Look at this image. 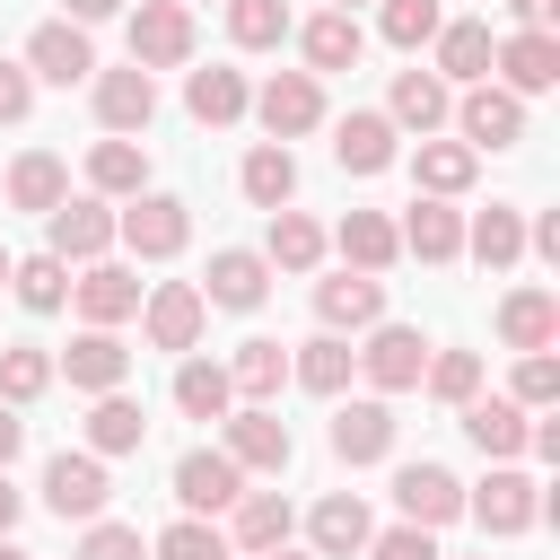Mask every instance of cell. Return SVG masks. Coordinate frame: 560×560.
Wrapping results in <instances>:
<instances>
[{"mask_svg":"<svg viewBox=\"0 0 560 560\" xmlns=\"http://www.w3.org/2000/svg\"><path fill=\"white\" fill-rule=\"evenodd\" d=\"M114 236H122L140 262H175V254L192 245V201H175V192H131V210L114 219Z\"/></svg>","mask_w":560,"mask_h":560,"instance_id":"6da1fadb","label":"cell"},{"mask_svg":"<svg viewBox=\"0 0 560 560\" xmlns=\"http://www.w3.org/2000/svg\"><path fill=\"white\" fill-rule=\"evenodd\" d=\"M192 44H201V35H192V9H184V0H140V9H131V61H140L149 79H158V70H184Z\"/></svg>","mask_w":560,"mask_h":560,"instance_id":"7a4b0ae2","label":"cell"},{"mask_svg":"<svg viewBox=\"0 0 560 560\" xmlns=\"http://www.w3.org/2000/svg\"><path fill=\"white\" fill-rule=\"evenodd\" d=\"M350 359L376 394H411L420 368H429V332L420 324H368V350H350Z\"/></svg>","mask_w":560,"mask_h":560,"instance_id":"3957f363","label":"cell"},{"mask_svg":"<svg viewBox=\"0 0 560 560\" xmlns=\"http://www.w3.org/2000/svg\"><path fill=\"white\" fill-rule=\"evenodd\" d=\"M219 429H228L219 455H228L236 472H289V455H298V438H289V420H280L271 402H245V411H228Z\"/></svg>","mask_w":560,"mask_h":560,"instance_id":"277c9868","label":"cell"},{"mask_svg":"<svg viewBox=\"0 0 560 560\" xmlns=\"http://www.w3.org/2000/svg\"><path fill=\"white\" fill-rule=\"evenodd\" d=\"M105 499H114V481H105V455H88V446L70 455V446H61V455L44 464V508H52L61 525H70V516H79V525H96V516H105Z\"/></svg>","mask_w":560,"mask_h":560,"instance_id":"5b68a950","label":"cell"},{"mask_svg":"<svg viewBox=\"0 0 560 560\" xmlns=\"http://www.w3.org/2000/svg\"><path fill=\"white\" fill-rule=\"evenodd\" d=\"M245 114H262V131L289 149L298 131H315L324 122V79H306V70H271L262 88H254V105Z\"/></svg>","mask_w":560,"mask_h":560,"instance_id":"8992f818","label":"cell"},{"mask_svg":"<svg viewBox=\"0 0 560 560\" xmlns=\"http://www.w3.org/2000/svg\"><path fill=\"white\" fill-rule=\"evenodd\" d=\"M26 79H44V88H79V79H96V44H88V26L44 18V26L26 35Z\"/></svg>","mask_w":560,"mask_h":560,"instance_id":"52a82bcc","label":"cell"},{"mask_svg":"<svg viewBox=\"0 0 560 560\" xmlns=\"http://www.w3.org/2000/svg\"><path fill=\"white\" fill-rule=\"evenodd\" d=\"M455 131H464V149H472V158H481V149H516V140H525V105H516L508 88H490V79H481V88H464V96H455Z\"/></svg>","mask_w":560,"mask_h":560,"instance_id":"ba28073f","label":"cell"},{"mask_svg":"<svg viewBox=\"0 0 560 560\" xmlns=\"http://www.w3.org/2000/svg\"><path fill=\"white\" fill-rule=\"evenodd\" d=\"M105 245H114V210L96 192H79V201H61L44 219V254L52 262H105Z\"/></svg>","mask_w":560,"mask_h":560,"instance_id":"9c48e42d","label":"cell"},{"mask_svg":"<svg viewBox=\"0 0 560 560\" xmlns=\"http://www.w3.org/2000/svg\"><path fill=\"white\" fill-rule=\"evenodd\" d=\"M96 122H105L114 140L149 131V122H158V79H149L140 61H122V70H96Z\"/></svg>","mask_w":560,"mask_h":560,"instance_id":"30bf717a","label":"cell"},{"mask_svg":"<svg viewBox=\"0 0 560 560\" xmlns=\"http://www.w3.org/2000/svg\"><path fill=\"white\" fill-rule=\"evenodd\" d=\"M201 324H210V306H201V289H192V280H158V289H149V306H140L149 350H192V341H201Z\"/></svg>","mask_w":560,"mask_h":560,"instance_id":"8fae6325","label":"cell"},{"mask_svg":"<svg viewBox=\"0 0 560 560\" xmlns=\"http://www.w3.org/2000/svg\"><path fill=\"white\" fill-rule=\"evenodd\" d=\"M464 516H481V534H525V525L542 516V490H534L516 464H499L481 490H464Z\"/></svg>","mask_w":560,"mask_h":560,"instance_id":"7c38bea8","label":"cell"},{"mask_svg":"<svg viewBox=\"0 0 560 560\" xmlns=\"http://www.w3.org/2000/svg\"><path fill=\"white\" fill-rule=\"evenodd\" d=\"M490 70H499V88L525 105V96L560 88V35H508V44H490Z\"/></svg>","mask_w":560,"mask_h":560,"instance_id":"4fadbf2b","label":"cell"},{"mask_svg":"<svg viewBox=\"0 0 560 560\" xmlns=\"http://www.w3.org/2000/svg\"><path fill=\"white\" fill-rule=\"evenodd\" d=\"M271 298V262L245 254V245H219L210 254V280H201V306H228V315H254Z\"/></svg>","mask_w":560,"mask_h":560,"instance_id":"5bb4252c","label":"cell"},{"mask_svg":"<svg viewBox=\"0 0 560 560\" xmlns=\"http://www.w3.org/2000/svg\"><path fill=\"white\" fill-rule=\"evenodd\" d=\"M70 306L88 315V332H114L122 315H140V271H122V262H88V271L70 280Z\"/></svg>","mask_w":560,"mask_h":560,"instance_id":"9a60e30c","label":"cell"},{"mask_svg":"<svg viewBox=\"0 0 560 560\" xmlns=\"http://www.w3.org/2000/svg\"><path fill=\"white\" fill-rule=\"evenodd\" d=\"M315 315H324V332H368V324H385V280L332 271V280H315Z\"/></svg>","mask_w":560,"mask_h":560,"instance_id":"2e32d148","label":"cell"},{"mask_svg":"<svg viewBox=\"0 0 560 560\" xmlns=\"http://www.w3.org/2000/svg\"><path fill=\"white\" fill-rule=\"evenodd\" d=\"M394 429H402V420H394L385 394L341 402V411H332V455H341V464H385V455H394Z\"/></svg>","mask_w":560,"mask_h":560,"instance_id":"e0dca14e","label":"cell"},{"mask_svg":"<svg viewBox=\"0 0 560 560\" xmlns=\"http://www.w3.org/2000/svg\"><path fill=\"white\" fill-rule=\"evenodd\" d=\"M236 490H245V472H236L219 446L175 455V499H184V516H219V508H236Z\"/></svg>","mask_w":560,"mask_h":560,"instance_id":"ac0fdd59","label":"cell"},{"mask_svg":"<svg viewBox=\"0 0 560 560\" xmlns=\"http://www.w3.org/2000/svg\"><path fill=\"white\" fill-rule=\"evenodd\" d=\"M394 508H402V525H455L464 516V481L446 464H402L394 472Z\"/></svg>","mask_w":560,"mask_h":560,"instance_id":"d6986e66","label":"cell"},{"mask_svg":"<svg viewBox=\"0 0 560 560\" xmlns=\"http://www.w3.org/2000/svg\"><path fill=\"white\" fill-rule=\"evenodd\" d=\"M446 114H455V96H446L438 70H394V88H385V122H394V131H420V140H429Z\"/></svg>","mask_w":560,"mask_h":560,"instance_id":"ffe728a7","label":"cell"},{"mask_svg":"<svg viewBox=\"0 0 560 560\" xmlns=\"http://www.w3.org/2000/svg\"><path fill=\"white\" fill-rule=\"evenodd\" d=\"M289 525H298V508H289L280 490H236V508H228V551H280Z\"/></svg>","mask_w":560,"mask_h":560,"instance_id":"44dd1931","label":"cell"},{"mask_svg":"<svg viewBox=\"0 0 560 560\" xmlns=\"http://www.w3.org/2000/svg\"><path fill=\"white\" fill-rule=\"evenodd\" d=\"M368 499L359 490H332V499H315V516H306V542H315V560H350V551H368Z\"/></svg>","mask_w":560,"mask_h":560,"instance_id":"7402d4cb","label":"cell"},{"mask_svg":"<svg viewBox=\"0 0 560 560\" xmlns=\"http://www.w3.org/2000/svg\"><path fill=\"white\" fill-rule=\"evenodd\" d=\"M245 105H254L245 70H219V61H210V70H184V114H192L201 131H228Z\"/></svg>","mask_w":560,"mask_h":560,"instance_id":"603a6c76","label":"cell"},{"mask_svg":"<svg viewBox=\"0 0 560 560\" xmlns=\"http://www.w3.org/2000/svg\"><path fill=\"white\" fill-rule=\"evenodd\" d=\"M394 236H402V254H420V262H455V254H464V210L420 192V201L402 210V228H394Z\"/></svg>","mask_w":560,"mask_h":560,"instance_id":"cb8c5ba5","label":"cell"},{"mask_svg":"<svg viewBox=\"0 0 560 560\" xmlns=\"http://www.w3.org/2000/svg\"><path fill=\"white\" fill-rule=\"evenodd\" d=\"M464 254H472L481 271H508V262H525V210H516V201H490V210H472V219H464Z\"/></svg>","mask_w":560,"mask_h":560,"instance_id":"d4e9b609","label":"cell"},{"mask_svg":"<svg viewBox=\"0 0 560 560\" xmlns=\"http://www.w3.org/2000/svg\"><path fill=\"white\" fill-rule=\"evenodd\" d=\"M298 52H306V79H324V70H359L368 35H359V18L324 9V18H306V26H298Z\"/></svg>","mask_w":560,"mask_h":560,"instance_id":"484cf974","label":"cell"},{"mask_svg":"<svg viewBox=\"0 0 560 560\" xmlns=\"http://www.w3.org/2000/svg\"><path fill=\"white\" fill-rule=\"evenodd\" d=\"M394 140H402V131H394L385 114H341V122H332L341 175H385V166H394Z\"/></svg>","mask_w":560,"mask_h":560,"instance_id":"4316f807","label":"cell"},{"mask_svg":"<svg viewBox=\"0 0 560 560\" xmlns=\"http://www.w3.org/2000/svg\"><path fill=\"white\" fill-rule=\"evenodd\" d=\"M332 245H341V262H350V271H376V280L402 262V236H394V219H385V210H350V219L332 228Z\"/></svg>","mask_w":560,"mask_h":560,"instance_id":"83f0119b","label":"cell"},{"mask_svg":"<svg viewBox=\"0 0 560 560\" xmlns=\"http://www.w3.org/2000/svg\"><path fill=\"white\" fill-rule=\"evenodd\" d=\"M499 341L508 350H551L560 341V298L551 289H508L499 298Z\"/></svg>","mask_w":560,"mask_h":560,"instance_id":"f1b7e54d","label":"cell"},{"mask_svg":"<svg viewBox=\"0 0 560 560\" xmlns=\"http://www.w3.org/2000/svg\"><path fill=\"white\" fill-rule=\"evenodd\" d=\"M61 376H70L79 394H122V376H131V350H122L114 332H79V341L61 350Z\"/></svg>","mask_w":560,"mask_h":560,"instance_id":"f546056e","label":"cell"},{"mask_svg":"<svg viewBox=\"0 0 560 560\" xmlns=\"http://www.w3.org/2000/svg\"><path fill=\"white\" fill-rule=\"evenodd\" d=\"M525 429H534V420H525V411H516L508 394H472V402H464V438H472V446H481L490 464L525 455Z\"/></svg>","mask_w":560,"mask_h":560,"instance_id":"4dcf8cb0","label":"cell"},{"mask_svg":"<svg viewBox=\"0 0 560 560\" xmlns=\"http://www.w3.org/2000/svg\"><path fill=\"white\" fill-rule=\"evenodd\" d=\"M70 201V166L52 158V149H26L18 166H9V210H35V219H52Z\"/></svg>","mask_w":560,"mask_h":560,"instance_id":"1f68e13d","label":"cell"},{"mask_svg":"<svg viewBox=\"0 0 560 560\" xmlns=\"http://www.w3.org/2000/svg\"><path fill=\"white\" fill-rule=\"evenodd\" d=\"M411 175H420V192H429V201H455V192H472L481 158H472L464 140H420V149H411Z\"/></svg>","mask_w":560,"mask_h":560,"instance_id":"d6a6232c","label":"cell"},{"mask_svg":"<svg viewBox=\"0 0 560 560\" xmlns=\"http://www.w3.org/2000/svg\"><path fill=\"white\" fill-rule=\"evenodd\" d=\"M236 184H245L254 210H289V192H298V158H289L280 140H254L245 166H236Z\"/></svg>","mask_w":560,"mask_h":560,"instance_id":"836d02e7","label":"cell"},{"mask_svg":"<svg viewBox=\"0 0 560 560\" xmlns=\"http://www.w3.org/2000/svg\"><path fill=\"white\" fill-rule=\"evenodd\" d=\"M88 184H96V201H131L149 184V149L140 140H96L88 149Z\"/></svg>","mask_w":560,"mask_h":560,"instance_id":"e575fe53","label":"cell"},{"mask_svg":"<svg viewBox=\"0 0 560 560\" xmlns=\"http://www.w3.org/2000/svg\"><path fill=\"white\" fill-rule=\"evenodd\" d=\"M438 79H464V88H481V79H490V26H481V18L438 26Z\"/></svg>","mask_w":560,"mask_h":560,"instance_id":"d590c367","label":"cell"},{"mask_svg":"<svg viewBox=\"0 0 560 560\" xmlns=\"http://www.w3.org/2000/svg\"><path fill=\"white\" fill-rule=\"evenodd\" d=\"M262 262H271V271H315V262H324V228H315L306 210H271Z\"/></svg>","mask_w":560,"mask_h":560,"instance_id":"8d00e7d4","label":"cell"},{"mask_svg":"<svg viewBox=\"0 0 560 560\" xmlns=\"http://www.w3.org/2000/svg\"><path fill=\"white\" fill-rule=\"evenodd\" d=\"M350 368H359V359H350V341H341V332H315V341H298V350H289V376H298L306 394H341V385H350Z\"/></svg>","mask_w":560,"mask_h":560,"instance_id":"74e56055","label":"cell"},{"mask_svg":"<svg viewBox=\"0 0 560 560\" xmlns=\"http://www.w3.org/2000/svg\"><path fill=\"white\" fill-rule=\"evenodd\" d=\"M175 411H184V420H228V411H236V385H228V368H210V359H184V368H175Z\"/></svg>","mask_w":560,"mask_h":560,"instance_id":"f35d334b","label":"cell"},{"mask_svg":"<svg viewBox=\"0 0 560 560\" xmlns=\"http://www.w3.org/2000/svg\"><path fill=\"white\" fill-rule=\"evenodd\" d=\"M140 438H149L140 402H131V394H96V411H88V455H140Z\"/></svg>","mask_w":560,"mask_h":560,"instance_id":"ab89813d","label":"cell"},{"mask_svg":"<svg viewBox=\"0 0 560 560\" xmlns=\"http://www.w3.org/2000/svg\"><path fill=\"white\" fill-rule=\"evenodd\" d=\"M228 385H236L245 402H271V394L289 385V350H280V341H236V359H228Z\"/></svg>","mask_w":560,"mask_h":560,"instance_id":"60d3db41","label":"cell"},{"mask_svg":"<svg viewBox=\"0 0 560 560\" xmlns=\"http://www.w3.org/2000/svg\"><path fill=\"white\" fill-rule=\"evenodd\" d=\"M9 289H18V306H26V315H52V306H70V262L26 254V262H9Z\"/></svg>","mask_w":560,"mask_h":560,"instance_id":"b9f144b4","label":"cell"},{"mask_svg":"<svg viewBox=\"0 0 560 560\" xmlns=\"http://www.w3.org/2000/svg\"><path fill=\"white\" fill-rule=\"evenodd\" d=\"M376 26H385V44H394V52H420V44H438L446 9H438V0H385V9H376Z\"/></svg>","mask_w":560,"mask_h":560,"instance_id":"7bdbcfd3","label":"cell"},{"mask_svg":"<svg viewBox=\"0 0 560 560\" xmlns=\"http://www.w3.org/2000/svg\"><path fill=\"white\" fill-rule=\"evenodd\" d=\"M44 385H52V359H44L35 341H9V350H0V402H9V411H26Z\"/></svg>","mask_w":560,"mask_h":560,"instance_id":"ee69618b","label":"cell"},{"mask_svg":"<svg viewBox=\"0 0 560 560\" xmlns=\"http://www.w3.org/2000/svg\"><path fill=\"white\" fill-rule=\"evenodd\" d=\"M420 385H429L438 402H455V411H464V402L481 394V359H472V350H429V368H420Z\"/></svg>","mask_w":560,"mask_h":560,"instance_id":"f6af8a7d","label":"cell"},{"mask_svg":"<svg viewBox=\"0 0 560 560\" xmlns=\"http://www.w3.org/2000/svg\"><path fill=\"white\" fill-rule=\"evenodd\" d=\"M228 35H236L245 52H271V44L289 35V0H228Z\"/></svg>","mask_w":560,"mask_h":560,"instance_id":"bcb514c9","label":"cell"},{"mask_svg":"<svg viewBox=\"0 0 560 560\" xmlns=\"http://www.w3.org/2000/svg\"><path fill=\"white\" fill-rule=\"evenodd\" d=\"M149 551H158V560H228V534H219V525H201V516H175Z\"/></svg>","mask_w":560,"mask_h":560,"instance_id":"7dc6e473","label":"cell"},{"mask_svg":"<svg viewBox=\"0 0 560 560\" xmlns=\"http://www.w3.org/2000/svg\"><path fill=\"white\" fill-rule=\"evenodd\" d=\"M508 402H516V411H551V402H560V359H551V350H525Z\"/></svg>","mask_w":560,"mask_h":560,"instance_id":"c3c4849f","label":"cell"},{"mask_svg":"<svg viewBox=\"0 0 560 560\" xmlns=\"http://www.w3.org/2000/svg\"><path fill=\"white\" fill-rule=\"evenodd\" d=\"M79 560H149V542H140V525H114V516H96V525L79 534Z\"/></svg>","mask_w":560,"mask_h":560,"instance_id":"681fc988","label":"cell"},{"mask_svg":"<svg viewBox=\"0 0 560 560\" xmlns=\"http://www.w3.org/2000/svg\"><path fill=\"white\" fill-rule=\"evenodd\" d=\"M368 560H438L429 525H394V534H368Z\"/></svg>","mask_w":560,"mask_h":560,"instance_id":"f907efd6","label":"cell"},{"mask_svg":"<svg viewBox=\"0 0 560 560\" xmlns=\"http://www.w3.org/2000/svg\"><path fill=\"white\" fill-rule=\"evenodd\" d=\"M35 114V79H26V61H0V122H26Z\"/></svg>","mask_w":560,"mask_h":560,"instance_id":"816d5d0a","label":"cell"},{"mask_svg":"<svg viewBox=\"0 0 560 560\" xmlns=\"http://www.w3.org/2000/svg\"><path fill=\"white\" fill-rule=\"evenodd\" d=\"M516 9V35H551V18H560V0H508Z\"/></svg>","mask_w":560,"mask_h":560,"instance_id":"f5cc1de1","label":"cell"},{"mask_svg":"<svg viewBox=\"0 0 560 560\" xmlns=\"http://www.w3.org/2000/svg\"><path fill=\"white\" fill-rule=\"evenodd\" d=\"M525 245H534V254H542V262H560V210H542V219H534V228H525Z\"/></svg>","mask_w":560,"mask_h":560,"instance_id":"db71d44e","label":"cell"},{"mask_svg":"<svg viewBox=\"0 0 560 560\" xmlns=\"http://www.w3.org/2000/svg\"><path fill=\"white\" fill-rule=\"evenodd\" d=\"M18 446H26V420H18V411H9V402H0V472H9V464H18Z\"/></svg>","mask_w":560,"mask_h":560,"instance_id":"11a10c76","label":"cell"},{"mask_svg":"<svg viewBox=\"0 0 560 560\" xmlns=\"http://www.w3.org/2000/svg\"><path fill=\"white\" fill-rule=\"evenodd\" d=\"M122 0H70V26H96V18H114Z\"/></svg>","mask_w":560,"mask_h":560,"instance_id":"9f6ffc18","label":"cell"},{"mask_svg":"<svg viewBox=\"0 0 560 560\" xmlns=\"http://www.w3.org/2000/svg\"><path fill=\"white\" fill-rule=\"evenodd\" d=\"M18 516H26V499H18V490H9V472H0V534H9Z\"/></svg>","mask_w":560,"mask_h":560,"instance_id":"6f0895ef","label":"cell"},{"mask_svg":"<svg viewBox=\"0 0 560 560\" xmlns=\"http://www.w3.org/2000/svg\"><path fill=\"white\" fill-rule=\"evenodd\" d=\"M254 560H315V551H289V542H280V551H254Z\"/></svg>","mask_w":560,"mask_h":560,"instance_id":"680465c9","label":"cell"},{"mask_svg":"<svg viewBox=\"0 0 560 560\" xmlns=\"http://www.w3.org/2000/svg\"><path fill=\"white\" fill-rule=\"evenodd\" d=\"M0 560H26V551H18V542H9V534H0Z\"/></svg>","mask_w":560,"mask_h":560,"instance_id":"91938a15","label":"cell"},{"mask_svg":"<svg viewBox=\"0 0 560 560\" xmlns=\"http://www.w3.org/2000/svg\"><path fill=\"white\" fill-rule=\"evenodd\" d=\"M332 9H341V18H350V9H368V0H332Z\"/></svg>","mask_w":560,"mask_h":560,"instance_id":"94428289","label":"cell"},{"mask_svg":"<svg viewBox=\"0 0 560 560\" xmlns=\"http://www.w3.org/2000/svg\"><path fill=\"white\" fill-rule=\"evenodd\" d=\"M0 289H9V254H0Z\"/></svg>","mask_w":560,"mask_h":560,"instance_id":"6125c7cd","label":"cell"}]
</instances>
